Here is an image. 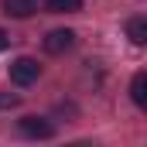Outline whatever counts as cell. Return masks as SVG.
I'll use <instances>...</instances> for the list:
<instances>
[{
  "mask_svg": "<svg viewBox=\"0 0 147 147\" xmlns=\"http://www.w3.org/2000/svg\"><path fill=\"white\" fill-rule=\"evenodd\" d=\"M38 75H41V65H38L34 58H17V62H10V82H14V86H31Z\"/></svg>",
  "mask_w": 147,
  "mask_h": 147,
  "instance_id": "obj_1",
  "label": "cell"
},
{
  "mask_svg": "<svg viewBox=\"0 0 147 147\" xmlns=\"http://www.w3.org/2000/svg\"><path fill=\"white\" fill-rule=\"evenodd\" d=\"M72 45H75V31H69V28L48 31V38H45V51L48 55H65Z\"/></svg>",
  "mask_w": 147,
  "mask_h": 147,
  "instance_id": "obj_2",
  "label": "cell"
},
{
  "mask_svg": "<svg viewBox=\"0 0 147 147\" xmlns=\"http://www.w3.org/2000/svg\"><path fill=\"white\" fill-rule=\"evenodd\" d=\"M21 134H24V137H38V140H48V137L55 134V127H51L45 116H24V120H21Z\"/></svg>",
  "mask_w": 147,
  "mask_h": 147,
  "instance_id": "obj_3",
  "label": "cell"
},
{
  "mask_svg": "<svg viewBox=\"0 0 147 147\" xmlns=\"http://www.w3.org/2000/svg\"><path fill=\"white\" fill-rule=\"evenodd\" d=\"M38 10L34 0H3V14L7 17H31Z\"/></svg>",
  "mask_w": 147,
  "mask_h": 147,
  "instance_id": "obj_4",
  "label": "cell"
},
{
  "mask_svg": "<svg viewBox=\"0 0 147 147\" xmlns=\"http://www.w3.org/2000/svg\"><path fill=\"white\" fill-rule=\"evenodd\" d=\"M130 96H134L137 106H147V75L144 72L134 75V82H130Z\"/></svg>",
  "mask_w": 147,
  "mask_h": 147,
  "instance_id": "obj_5",
  "label": "cell"
},
{
  "mask_svg": "<svg viewBox=\"0 0 147 147\" xmlns=\"http://www.w3.org/2000/svg\"><path fill=\"white\" fill-rule=\"evenodd\" d=\"M127 34H130L134 45H144V41H147V21H144V17H134V21L127 24Z\"/></svg>",
  "mask_w": 147,
  "mask_h": 147,
  "instance_id": "obj_6",
  "label": "cell"
},
{
  "mask_svg": "<svg viewBox=\"0 0 147 147\" xmlns=\"http://www.w3.org/2000/svg\"><path fill=\"white\" fill-rule=\"evenodd\" d=\"M45 7H48V14H75L82 7V0H48Z\"/></svg>",
  "mask_w": 147,
  "mask_h": 147,
  "instance_id": "obj_7",
  "label": "cell"
},
{
  "mask_svg": "<svg viewBox=\"0 0 147 147\" xmlns=\"http://www.w3.org/2000/svg\"><path fill=\"white\" fill-rule=\"evenodd\" d=\"M17 103V96H10V92H0V110H7V106H14Z\"/></svg>",
  "mask_w": 147,
  "mask_h": 147,
  "instance_id": "obj_8",
  "label": "cell"
},
{
  "mask_svg": "<svg viewBox=\"0 0 147 147\" xmlns=\"http://www.w3.org/2000/svg\"><path fill=\"white\" fill-rule=\"evenodd\" d=\"M7 41H10V38H7V31H3V28H0V51H3V48H7Z\"/></svg>",
  "mask_w": 147,
  "mask_h": 147,
  "instance_id": "obj_9",
  "label": "cell"
}]
</instances>
